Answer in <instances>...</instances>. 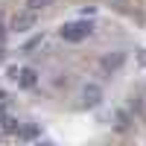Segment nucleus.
Segmentation results:
<instances>
[{"label": "nucleus", "instance_id": "nucleus-1", "mask_svg": "<svg viewBox=\"0 0 146 146\" xmlns=\"http://www.w3.org/2000/svg\"><path fill=\"white\" fill-rule=\"evenodd\" d=\"M91 32H94V27H91L88 21H73V23H64V27L58 29V35H62L64 41H70V44H79V41H85Z\"/></svg>", "mask_w": 146, "mask_h": 146}, {"label": "nucleus", "instance_id": "nucleus-2", "mask_svg": "<svg viewBox=\"0 0 146 146\" xmlns=\"http://www.w3.org/2000/svg\"><path fill=\"white\" fill-rule=\"evenodd\" d=\"M123 64H126V53H108V56H102L100 70L105 73V76H111V73H117Z\"/></svg>", "mask_w": 146, "mask_h": 146}, {"label": "nucleus", "instance_id": "nucleus-3", "mask_svg": "<svg viewBox=\"0 0 146 146\" xmlns=\"http://www.w3.org/2000/svg\"><path fill=\"white\" fill-rule=\"evenodd\" d=\"M35 21H38V15H35L32 9H27V12H21V15H15V21H12V29L27 32V29H32V27H35Z\"/></svg>", "mask_w": 146, "mask_h": 146}, {"label": "nucleus", "instance_id": "nucleus-4", "mask_svg": "<svg viewBox=\"0 0 146 146\" xmlns=\"http://www.w3.org/2000/svg\"><path fill=\"white\" fill-rule=\"evenodd\" d=\"M82 100H85V105H100L102 102V88L100 85H85V91H82Z\"/></svg>", "mask_w": 146, "mask_h": 146}, {"label": "nucleus", "instance_id": "nucleus-5", "mask_svg": "<svg viewBox=\"0 0 146 146\" xmlns=\"http://www.w3.org/2000/svg\"><path fill=\"white\" fill-rule=\"evenodd\" d=\"M18 82H21V88H35L38 85V73L32 67H23V70H18Z\"/></svg>", "mask_w": 146, "mask_h": 146}, {"label": "nucleus", "instance_id": "nucleus-6", "mask_svg": "<svg viewBox=\"0 0 146 146\" xmlns=\"http://www.w3.org/2000/svg\"><path fill=\"white\" fill-rule=\"evenodd\" d=\"M0 123H3V131H6V135H18V129H21V123H18L15 117H3Z\"/></svg>", "mask_w": 146, "mask_h": 146}, {"label": "nucleus", "instance_id": "nucleus-7", "mask_svg": "<svg viewBox=\"0 0 146 146\" xmlns=\"http://www.w3.org/2000/svg\"><path fill=\"white\" fill-rule=\"evenodd\" d=\"M129 123H131V120H129V114H126V111H117V114H114V126H117L120 131H126V129H129Z\"/></svg>", "mask_w": 146, "mask_h": 146}, {"label": "nucleus", "instance_id": "nucleus-8", "mask_svg": "<svg viewBox=\"0 0 146 146\" xmlns=\"http://www.w3.org/2000/svg\"><path fill=\"white\" fill-rule=\"evenodd\" d=\"M18 135L23 140H35V137H38V129H35V126H23V129H18Z\"/></svg>", "mask_w": 146, "mask_h": 146}, {"label": "nucleus", "instance_id": "nucleus-9", "mask_svg": "<svg viewBox=\"0 0 146 146\" xmlns=\"http://www.w3.org/2000/svg\"><path fill=\"white\" fill-rule=\"evenodd\" d=\"M47 3H50V0H27V6H29L32 12H38V9H44Z\"/></svg>", "mask_w": 146, "mask_h": 146}, {"label": "nucleus", "instance_id": "nucleus-10", "mask_svg": "<svg viewBox=\"0 0 146 146\" xmlns=\"http://www.w3.org/2000/svg\"><path fill=\"white\" fill-rule=\"evenodd\" d=\"M137 62H140V64L146 67V50H140V53H137Z\"/></svg>", "mask_w": 146, "mask_h": 146}, {"label": "nucleus", "instance_id": "nucleus-11", "mask_svg": "<svg viewBox=\"0 0 146 146\" xmlns=\"http://www.w3.org/2000/svg\"><path fill=\"white\" fill-rule=\"evenodd\" d=\"M0 38H3V27H0Z\"/></svg>", "mask_w": 146, "mask_h": 146}]
</instances>
